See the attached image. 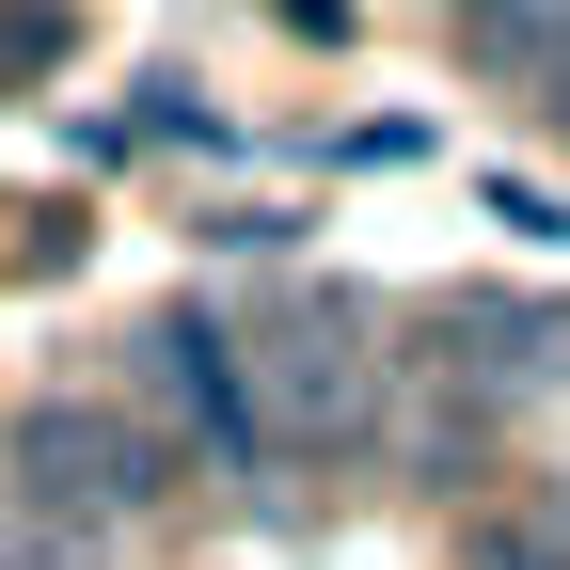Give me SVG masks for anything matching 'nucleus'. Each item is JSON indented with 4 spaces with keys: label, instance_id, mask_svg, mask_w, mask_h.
<instances>
[{
    "label": "nucleus",
    "instance_id": "3",
    "mask_svg": "<svg viewBox=\"0 0 570 570\" xmlns=\"http://www.w3.org/2000/svg\"><path fill=\"white\" fill-rule=\"evenodd\" d=\"M523 111H539V127L570 142V63H539V80H523Z\"/></svg>",
    "mask_w": 570,
    "mask_h": 570
},
{
    "label": "nucleus",
    "instance_id": "2",
    "mask_svg": "<svg viewBox=\"0 0 570 570\" xmlns=\"http://www.w3.org/2000/svg\"><path fill=\"white\" fill-rule=\"evenodd\" d=\"M175 428L159 412H96V396H48V412H17V460H0V475H17L32 491V508H159V491H175Z\"/></svg>",
    "mask_w": 570,
    "mask_h": 570
},
{
    "label": "nucleus",
    "instance_id": "1",
    "mask_svg": "<svg viewBox=\"0 0 570 570\" xmlns=\"http://www.w3.org/2000/svg\"><path fill=\"white\" fill-rule=\"evenodd\" d=\"M254 396H269V444H285V460H365L381 428H396V365H381L333 302H302V317L254 333Z\"/></svg>",
    "mask_w": 570,
    "mask_h": 570
}]
</instances>
